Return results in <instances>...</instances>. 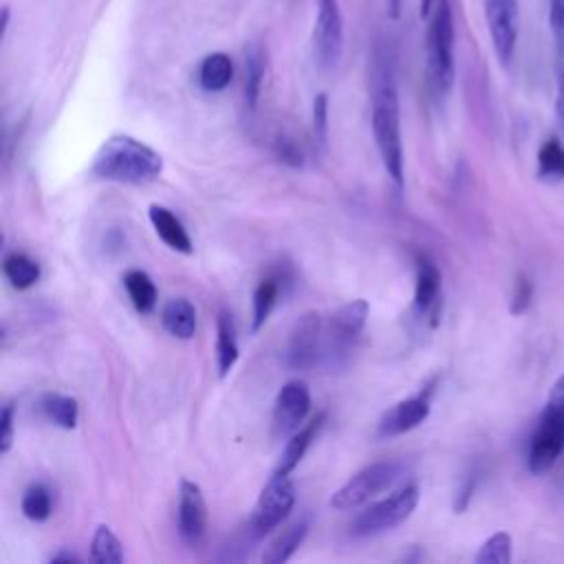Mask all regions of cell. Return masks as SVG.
<instances>
[{
	"mask_svg": "<svg viewBox=\"0 0 564 564\" xmlns=\"http://www.w3.org/2000/svg\"><path fill=\"white\" fill-rule=\"evenodd\" d=\"M372 134L388 176L397 187L403 185V143H401V115L399 93L392 75V66L386 59H377L372 79Z\"/></svg>",
	"mask_w": 564,
	"mask_h": 564,
	"instance_id": "obj_1",
	"label": "cell"
},
{
	"mask_svg": "<svg viewBox=\"0 0 564 564\" xmlns=\"http://www.w3.org/2000/svg\"><path fill=\"white\" fill-rule=\"evenodd\" d=\"M163 172V159L156 150L130 134H112L97 150L90 174L101 181L141 185Z\"/></svg>",
	"mask_w": 564,
	"mask_h": 564,
	"instance_id": "obj_2",
	"label": "cell"
},
{
	"mask_svg": "<svg viewBox=\"0 0 564 564\" xmlns=\"http://www.w3.org/2000/svg\"><path fill=\"white\" fill-rule=\"evenodd\" d=\"M427 15V79L432 90L443 97L454 82V15L449 0H434Z\"/></svg>",
	"mask_w": 564,
	"mask_h": 564,
	"instance_id": "obj_3",
	"label": "cell"
},
{
	"mask_svg": "<svg viewBox=\"0 0 564 564\" xmlns=\"http://www.w3.org/2000/svg\"><path fill=\"white\" fill-rule=\"evenodd\" d=\"M564 452V375L551 386L546 405L529 443V469L533 474L549 471Z\"/></svg>",
	"mask_w": 564,
	"mask_h": 564,
	"instance_id": "obj_4",
	"label": "cell"
},
{
	"mask_svg": "<svg viewBox=\"0 0 564 564\" xmlns=\"http://www.w3.org/2000/svg\"><path fill=\"white\" fill-rule=\"evenodd\" d=\"M419 496V487L414 482H405L403 487L394 489L388 498L359 511L350 522V535L370 538L399 527L416 509Z\"/></svg>",
	"mask_w": 564,
	"mask_h": 564,
	"instance_id": "obj_5",
	"label": "cell"
},
{
	"mask_svg": "<svg viewBox=\"0 0 564 564\" xmlns=\"http://www.w3.org/2000/svg\"><path fill=\"white\" fill-rule=\"evenodd\" d=\"M399 476H401V465L399 463H392V460L372 463V465L364 467L361 471H357L352 478H348L330 496L328 502H330V507H335L339 511L357 509L364 502H368L370 498H375L377 494H381L383 489L392 487Z\"/></svg>",
	"mask_w": 564,
	"mask_h": 564,
	"instance_id": "obj_6",
	"label": "cell"
},
{
	"mask_svg": "<svg viewBox=\"0 0 564 564\" xmlns=\"http://www.w3.org/2000/svg\"><path fill=\"white\" fill-rule=\"evenodd\" d=\"M315 31L313 48L315 62L324 70H333L344 51V20L339 11V0H315Z\"/></svg>",
	"mask_w": 564,
	"mask_h": 564,
	"instance_id": "obj_7",
	"label": "cell"
},
{
	"mask_svg": "<svg viewBox=\"0 0 564 564\" xmlns=\"http://www.w3.org/2000/svg\"><path fill=\"white\" fill-rule=\"evenodd\" d=\"M295 505V487L289 480V476H271V480L264 485V489L258 496V502L253 507L249 529L253 538H262L269 531H273L293 509Z\"/></svg>",
	"mask_w": 564,
	"mask_h": 564,
	"instance_id": "obj_8",
	"label": "cell"
},
{
	"mask_svg": "<svg viewBox=\"0 0 564 564\" xmlns=\"http://www.w3.org/2000/svg\"><path fill=\"white\" fill-rule=\"evenodd\" d=\"M485 20L489 29V37L500 64H509L516 53L518 42V0H485Z\"/></svg>",
	"mask_w": 564,
	"mask_h": 564,
	"instance_id": "obj_9",
	"label": "cell"
},
{
	"mask_svg": "<svg viewBox=\"0 0 564 564\" xmlns=\"http://www.w3.org/2000/svg\"><path fill=\"white\" fill-rule=\"evenodd\" d=\"M311 410V392L308 386L300 379L286 381L273 403V434L291 436L300 430V423L308 416Z\"/></svg>",
	"mask_w": 564,
	"mask_h": 564,
	"instance_id": "obj_10",
	"label": "cell"
},
{
	"mask_svg": "<svg viewBox=\"0 0 564 564\" xmlns=\"http://www.w3.org/2000/svg\"><path fill=\"white\" fill-rule=\"evenodd\" d=\"M368 302L366 300H352L344 306H339L333 315H330V326H328V357L335 361L337 357L346 355L352 346V341L359 337V333L366 326V317H368Z\"/></svg>",
	"mask_w": 564,
	"mask_h": 564,
	"instance_id": "obj_11",
	"label": "cell"
},
{
	"mask_svg": "<svg viewBox=\"0 0 564 564\" xmlns=\"http://www.w3.org/2000/svg\"><path fill=\"white\" fill-rule=\"evenodd\" d=\"M178 533L181 538L196 546L207 531V505L203 491L196 482L183 478L178 487Z\"/></svg>",
	"mask_w": 564,
	"mask_h": 564,
	"instance_id": "obj_12",
	"label": "cell"
},
{
	"mask_svg": "<svg viewBox=\"0 0 564 564\" xmlns=\"http://www.w3.org/2000/svg\"><path fill=\"white\" fill-rule=\"evenodd\" d=\"M319 344H322V322L319 315L308 313L297 319L295 328L291 330L289 346H286V364L291 368H313L319 361Z\"/></svg>",
	"mask_w": 564,
	"mask_h": 564,
	"instance_id": "obj_13",
	"label": "cell"
},
{
	"mask_svg": "<svg viewBox=\"0 0 564 564\" xmlns=\"http://www.w3.org/2000/svg\"><path fill=\"white\" fill-rule=\"evenodd\" d=\"M427 394H430V390H425L416 397H408V399L394 403L390 410H386L383 416L379 419L377 434L386 438V436H399V434H405V432L419 427L430 416Z\"/></svg>",
	"mask_w": 564,
	"mask_h": 564,
	"instance_id": "obj_14",
	"label": "cell"
},
{
	"mask_svg": "<svg viewBox=\"0 0 564 564\" xmlns=\"http://www.w3.org/2000/svg\"><path fill=\"white\" fill-rule=\"evenodd\" d=\"M441 304V273L436 264L425 256H416V282H414V300L412 311L419 317H436Z\"/></svg>",
	"mask_w": 564,
	"mask_h": 564,
	"instance_id": "obj_15",
	"label": "cell"
},
{
	"mask_svg": "<svg viewBox=\"0 0 564 564\" xmlns=\"http://www.w3.org/2000/svg\"><path fill=\"white\" fill-rule=\"evenodd\" d=\"M324 421H326V414L322 412V414H317L315 419H311L304 427H300L297 432H293V434L289 436V441H286L284 449L280 452V458H278V463H275L271 476H275V478L289 476V474L300 465V460L304 458L306 449L311 447L315 434L322 430Z\"/></svg>",
	"mask_w": 564,
	"mask_h": 564,
	"instance_id": "obj_16",
	"label": "cell"
},
{
	"mask_svg": "<svg viewBox=\"0 0 564 564\" xmlns=\"http://www.w3.org/2000/svg\"><path fill=\"white\" fill-rule=\"evenodd\" d=\"M148 218L156 231V236L174 251H181V253H192V238L185 229V225L178 220V216L163 207V205H156L152 203L148 207Z\"/></svg>",
	"mask_w": 564,
	"mask_h": 564,
	"instance_id": "obj_17",
	"label": "cell"
},
{
	"mask_svg": "<svg viewBox=\"0 0 564 564\" xmlns=\"http://www.w3.org/2000/svg\"><path fill=\"white\" fill-rule=\"evenodd\" d=\"M161 322L165 330L178 339H192L196 333V311L185 297L167 300L161 311Z\"/></svg>",
	"mask_w": 564,
	"mask_h": 564,
	"instance_id": "obj_18",
	"label": "cell"
},
{
	"mask_svg": "<svg viewBox=\"0 0 564 564\" xmlns=\"http://www.w3.org/2000/svg\"><path fill=\"white\" fill-rule=\"evenodd\" d=\"M231 77H234V62L225 53H209L198 66V84L207 93L225 90Z\"/></svg>",
	"mask_w": 564,
	"mask_h": 564,
	"instance_id": "obj_19",
	"label": "cell"
},
{
	"mask_svg": "<svg viewBox=\"0 0 564 564\" xmlns=\"http://www.w3.org/2000/svg\"><path fill=\"white\" fill-rule=\"evenodd\" d=\"M238 361V341H236V328L227 313L218 315V328H216V366L218 375L225 377Z\"/></svg>",
	"mask_w": 564,
	"mask_h": 564,
	"instance_id": "obj_20",
	"label": "cell"
},
{
	"mask_svg": "<svg viewBox=\"0 0 564 564\" xmlns=\"http://www.w3.org/2000/svg\"><path fill=\"white\" fill-rule=\"evenodd\" d=\"M308 533V524L304 520L291 524L286 531H282L262 553V562L267 564H280V562H286L295 551L297 546L304 542Z\"/></svg>",
	"mask_w": 564,
	"mask_h": 564,
	"instance_id": "obj_21",
	"label": "cell"
},
{
	"mask_svg": "<svg viewBox=\"0 0 564 564\" xmlns=\"http://www.w3.org/2000/svg\"><path fill=\"white\" fill-rule=\"evenodd\" d=\"M126 293L139 313H150L156 306V286L152 278L141 269H130L123 275Z\"/></svg>",
	"mask_w": 564,
	"mask_h": 564,
	"instance_id": "obj_22",
	"label": "cell"
},
{
	"mask_svg": "<svg viewBox=\"0 0 564 564\" xmlns=\"http://www.w3.org/2000/svg\"><path fill=\"white\" fill-rule=\"evenodd\" d=\"M2 271H4V278L11 282V286L20 291L33 286L40 280V264L26 253H18V251L4 256Z\"/></svg>",
	"mask_w": 564,
	"mask_h": 564,
	"instance_id": "obj_23",
	"label": "cell"
},
{
	"mask_svg": "<svg viewBox=\"0 0 564 564\" xmlns=\"http://www.w3.org/2000/svg\"><path fill=\"white\" fill-rule=\"evenodd\" d=\"M280 278H264L256 291H253V302H251V330L258 333L264 322L269 319L271 311L275 308L278 304V297H280Z\"/></svg>",
	"mask_w": 564,
	"mask_h": 564,
	"instance_id": "obj_24",
	"label": "cell"
},
{
	"mask_svg": "<svg viewBox=\"0 0 564 564\" xmlns=\"http://www.w3.org/2000/svg\"><path fill=\"white\" fill-rule=\"evenodd\" d=\"M42 412L51 423H55L64 430H73L79 419L77 401L73 397L55 394V392H48L42 397Z\"/></svg>",
	"mask_w": 564,
	"mask_h": 564,
	"instance_id": "obj_25",
	"label": "cell"
},
{
	"mask_svg": "<svg viewBox=\"0 0 564 564\" xmlns=\"http://www.w3.org/2000/svg\"><path fill=\"white\" fill-rule=\"evenodd\" d=\"M123 546L110 527L99 524L90 542V562L95 564H119L123 562Z\"/></svg>",
	"mask_w": 564,
	"mask_h": 564,
	"instance_id": "obj_26",
	"label": "cell"
},
{
	"mask_svg": "<svg viewBox=\"0 0 564 564\" xmlns=\"http://www.w3.org/2000/svg\"><path fill=\"white\" fill-rule=\"evenodd\" d=\"M262 79H264V53L260 46L253 44L245 53V101L251 110L260 99Z\"/></svg>",
	"mask_w": 564,
	"mask_h": 564,
	"instance_id": "obj_27",
	"label": "cell"
},
{
	"mask_svg": "<svg viewBox=\"0 0 564 564\" xmlns=\"http://www.w3.org/2000/svg\"><path fill=\"white\" fill-rule=\"evenodd\" d=\"M538 176L549 183L564 178V145L557 139L542 143L538 152Z\"/></svg>",
	"mask_w": 564,
	"mask_h": 564,
	"instance_id": "obj_28",
	"label": "cell"
},
{
	"mask_svg": "<svg viewBox=\"0 0 564 564\" xmlns=\"http://www.w3.org/2000/svg\"><path fill=\"white\" fill-rule=\"evenodd\" d=\"M20 507H22V513L33 520V522H44L48 516H51V491L35 482V485H29L22 494V500H20Z\"/></svg>",
	"mask_w": 564,
	"mask_h": 564,
	"instance_id": "obj_29",
	"label": "cell"
},
{
	"mask_svg": "<svg viewBox=\"0 0 564 564\" xmlns=\"http://www.w3.org/2000/svg\"><path fill=\"white\" fill-rule=\"evenodd\" d=\"M478 564H509L511 562V535L498 531L489 535L482 546L478 549L476 557Z\"/></svg>",
	"mask_w": 564,
	"mask_h": 564,
	"instance_id": "obj_30",
	"label": "cell"
},
{
	"mask_svg": "<svg viewBox=\"0 0 564 564\" xmlns=\"http://www.w3.org/2000/svg\"><path fill=\"white\" fill-rule=\"evenodd\" d=\"M313 132H315V141L324 148L326 139H328V97H326V93H319L313 99Z\"/></svg>",
	"mask_w": 564,
	"mask_h": 564,
	"instance_id": "obj_31",
	"label": "cell"
},
{
	"mask_svg": "<svg viewBox=\"0 0 564 564\" xmlns=\"http://www.w3.org/2000/svg\"><path fill=\"white\" fill-rule=\"evenodd\" d=\"M531 300H533V284H531V280L527 275L520 273L516 278L513 293H511V304H509L511 315H522L531 306Z\"/></svg>",
	"mask_w": 564,
	"mask_h": 564,
	"instance_id": "obj_32",
	"label": "cell"
},
{
	"mask_svg": "<svg viewBox=\"0 0 564 564\" xmlns=\"http://www.w3.org/2000/svg\"><path fill=\"white\" fill-rule=\"evenodd\" d=\"M549 24L557 44V53L564 57V0H549Z\"/></svg>",
	"mask_w": 564,
	"mask_h": 564,
	"instance_id": "obj_33",
	"label": "cell"
},
{
	"mask_svg": "<svg viewBox=\"0 0 564 564\" xmlns=\"http://www.w3.org/2000/svg\"><path fill=\"white\" fill-rule=\"evenodd\" d=\"M13 414L15 405L7 403L0 412V454H7L13 443Z\"/></svg>",
	"mask_w": 564,
	"mask_h": 564,
	"instance_id": "obj_34",
	"label": "cell"
},
{
	"mask_svg": "<svg viewBox=\"0 0 564 564\" xmlns=\"http://www.w3.org/2000/svg\"><path fill=\"white\" fill-rule=\"evenodd\" d=\"M275 154L282 163L291 165V167H300L304 163V156H302V150L286 137H280L275 141Z\"/></svg>",
	"mask_w": 564,
	"mask_h": 564,
	"instance_id": "obj_35",
	"label": "cell"
},
{
	"mask_svg": "<svg viewBox=\"0 0 564 564\" xmlns=\"http://www.w3.org/2000/svg\"><path fill=\"white\" fill-rule=\"evenodd\" d=\"M476 485H478V474L471 471V474L463 480V485H460V489H458V494H456V500H454L456 513H463V511L467 509V505H469V500H471V496H474V491H476Z\"/></svg>",
	"mask_w": 564,
	"mask_h": 564,
	"instance_id": "obj_36",
	"label": "cell"
},
{
	"mask_svg": "<svg viewBox=\"0 0 564 564\" xmlns=\"http://www.w3.org/2000/svg\"><path fill=\"white\" fill-rule=\"evenodd\" d=\"M555 110H557V119L564 128V70H560L557 77V99H555Z\"/></svg>",
	"mask_w": 564,
	"mask_h": 564,
	"instance_id": "obj_37",
	"label": "cell"
},
{
	"mask_svg": "<svg viewBox=\"0 0 564 564\" xmlns=\"http://www.w3.org/2000/svg\"><path fill=\"white\" fill-rule=\"evenodd\" d=\"M51 562H79V557L70 551H59V553L51 555Z\"/></svg>",
	"mask_w": 564,
	"mask_h": 564,
	"instance_id": "obj_38",
	"label": "cell"
},
{
	"mask_svg": "<svg viewBox=\"0 0 564 564\" xmlns=\"http://www.w3.org/2000/svg\"><path fill=\"white\" fill-rule=\"evenodd\" d=\"M432 4H434V0H421V13L427 15L432 11Z\"/></svg>",
	"mask_w": 564,
	"mask_h": 564,
	"instance_id": "obj_39",
	"label": "cell"
}]
</instances>
